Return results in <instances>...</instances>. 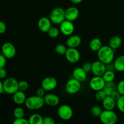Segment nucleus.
<instances>
[{
    "instance_id": "1",
    "label": "nucleus",
    "mask_w": 124,
    "mask_h": 124,
    "mask_svg": "<svg viewBox=\"0 0 124 124\" xmlns=\"http://www.w3.org/2000/svg\"><path fill=\"white\" fill-rule=\"evenodd\" d=\"M98 59L105 64L113 62L115 58V50L109 46H102L98 52Z\"/></svg>"
},
{
    "instance_id": "2",
    "label": "nucleus",
    "mask_w": 124,
    "mask_h": 124,
    "mask_svg": "<svg viewBox=\"0 0 124 124\" xmlns=\"http://www.w3.org/2000/svg\"><path fill=\"white\" fill-rule=\"evenodd\" d=\"M25 107L30 110H36L41 109L45 104L44 99L42 97L38 96H31L26 99L25 103Z\"/></svg>"
},
{
    "instance_id": "3",
    "label": "nucleus",
    "mask_w": 124,
    "mask_h": 124,
    "mask_svg": "<svg viewBox=\"0 0 124 124\" xmlns=\"http://www.w3.org/2000/svg\"><path fill=\"white\" fill-rule=\"evenodd\" d=\"M65 10L62 7H57L53 8L50 14V19L53 24L60 25L65 20Z\"/></svg>"
},
{
    "instance_id": "4",
    "label": "nucleus",
    "mask_w": 124,
    "mask_h": 124,
    "mask_svg": "<svg viewBox=\"0 0 124 124\" xmlns=\"http://www.w3.org/2000/svg\"><path fill=\"white\" fill-rule=\"evenodd\" d=\"M3 88L4 93L8 94H13L19 90L18 81L13 77L7 78L3 82Z\"/></svg>"
},
{
    "instance_id": "5",
    "label": "nucleus",
    "mask_w": 124,
    "mask_h": 124,
    "mask_svg": "<svg viewBox=\"0 0 124 124\" xmlns=\"http://www.w3.org/2000/svg\"><path fill=\"white\" fill-rule=\"evenodd\" d=\"M101 122L103 124H116L118 117L113 110H105L99 116Z\"/></svg>"
},
{
    "instance_id": "6",
    "label": "nucleus",
    "mask_w": 124,
    "mask_h": 124,
    "mask_svg": "<svg viewBox=\"0 0 124 124\" xmlns=\"http://www.w3.org/2000/svg\"><path fill=\"white\" fill-rule=\"evenodd\" d=\"M81 88V82L75 78L70 79L65 84V91L70 94H76Z\"/></svg>"
},
{
    "instance_id": "7",
    "label": "nucleus",
    "mask_w": 124,
    "mask_h": 124,
    "mask_svg": "<svg viewBox=\"0 0 124 124\" xmlns=\"http://www.w3.org/2000/svg\"><path fill=\"white\" fill-rule=\"evenodd\" d=\"M1 53L6 57V59H12L15 56L16 49L14 45L11 42H5L1 47Z\"/></svg>"
},
{
    "instance_id": "8",
    "label": "nucleus",
    "mask_w": 124,
    "mask_h": 124,
    "mask_svg": "<svg viewBox=\"0 0 124 124\" xmlns=\"http://www.w3.org/2000/svg\"><path fill=\"white\" fill-rule=\"evenodd\" d=\"M58 115L61 119L64 121H69L73 115V111L71 107L68 105H61L58 110Z\"/></svg>"
},
{
    "instance_id": "9",
    "label": "nucleus",
    "mask_w": 124,
    "mask_h": 124,
    "mask_svg": "<svg viewBox=\"0 0 124 124\" xmlns=\"http://www.w3.org/2000/svg\"><path fill=\"white\" fill-rule=\"evenodd\" d=\"M65 56L68 62L71 64H76L81 58V54L76 48H68Z\"/></svg>"
},
{
    "instance_id": "10",
    "label": "nucleus",
    "mask_w": 124,
    "mask_h": 124,
    "mask_svg": "<svg viewBox=\"0 0 124 124\" xmlns=\"http://www.w3.org/2000/svg\"><path fill=\"white\" fill-rule=\"evenodd\" d=\"M58 85V81L52 76H48L44 79L41 82V87L47 92H50L55 89Z\"/></svg>"
},
{
    "instance_id": "11",
    "label": "nucleus",
    "mask_w": 124,
    "mask_h": 124,
    "mask_svg": "<svg viewBox=\"0 0 124 124\" xmlns=\"http://www.w3.org/2000/svg\"><path fill=\"white\" fill-rule=\"evenodd\" d=\"M105 84V82L102 76H94L89 82L90 87L95 92L103 90Z\"/></svg>"
},
{
    "instance_id": "12",
    "label": "nucleus",
    "mask_w": 124,
    "mask_h": 124,
    "mask_svg": "<svg viewBox=\"0 0 124 124\" xmlns=\"http://www.w3.org/2000/svg\"><path fill=\"white\" fill-rule=\"evenodd\" d=\"M59 25H60L59 30L61 33H62L65 36H71L75 31V25L73 22L70 21L65 19Z\"/></svg>"
},
{
    "instance_id": "13",
    "label": "nucleus",
    "mask_w": 124,
    "mask_h": 124,
    "mask_svg": "<svg viewBox=\"0 0 124 124\" xmlns=\"http://www.w3.org/2000/svg\"><path fill=\"white\" fill-rule=\"evenodd\" d=\"M106 70V65L99 60L92 63V73L94 76H102Z\"/></svg>"
},
{
    "instance_id": "14",
    "label": "nucleus",
    "mask_w": 124,
    "mask_h": 124,
    "mask_svg": "<svg viewBox=\"0 0 124 124\" xmlns=\"http://www.w3.org/2000/svg\"><path fill=\"white\" fill-rule=\"evenodd\" d=\"M52 21L47 17L43 16L39 18L38 21V26L39 29L43 33H47L52 27Z\"/></svg>"
},
{
    "instance_id": "15",
    "label": "nucleus",
    "mask_w": 124,
    "mask_h": 124,
    "mask_svg": "<svg viewBox=\"0 0 124 124\" xmlns=\"http://www.w3.org/2000/svg\"><path fill=\"white\" fill-rule=\"evenodd\" d=\"M65 19L73 22L76 21L79 15V11L76 7H70L65 10Z\"/></svg>"
},
{
    "instance_id": "16",
    "label": "nucleus",
    "mask_w": 124,
    "mask_h": 124,
    "mask_svg": "<svg viewBox=\"0 0 124 124\" xmlns=\"http://www.w3.org/2000/svg\"><path fill=\"white\" fill-rule=\"evenodd\" d=\"M45 104L50 107H56L59 104V97L53 93H48L44 96Z\"/></svg>"
},
{
    "instance_id": "17",
    "label": "nucleus",
    "mask_w": 124,
    "mask_h": 124,
    "mask_svg": "<svg viewBox=\"0 0 124 124\" xmlns=\"http://www.w3.org/2000/svg\"><path fill=\"white\" fill-rule=\"evenodd\" d=\"M82 39L78 35H71L66 41V45L68 48H76L81 45Z\"/></svg>"
},
{
    "instance_id": "18",
    "label": "nucleus",
    "mask_w": 124,
    "mask_h": 124,
    "mask_svg": "<svg viewBox=\"0 0 124 124\" xmlns=\"http://www.w3.org/2000/svg\"><path fill=\"white\" fill-rule=\"evenodd\" d=\"M87 73L83 70L82 67H77L74 69L73 71V78L76 79L79 82H84L87 79Z\"/></svg>"
},
{
    "instance_id": "19",
    "label": "nucleus",
    "mask_w": 124,
    "mask_h": 124,
    "mask_svg": "<svg viewBox=\"0 0 124 124\" xmlns=\"http://www.w3.org/2000/svg\"><path fill=\"white\" fill-rule=\"evenodd\" d=\"M102 102L104 108L107 110H113L116 107V101L110 96H107Z\"/></svg>"
},
{
    "instance_id": "20",
    "label": "nucleus",
    "mask_w": 124,
    "mask_h": 124,
    "mask_svg": "<svg viewBox=\"0 0 124 124\" xmlns=\"http://www.w3.org/2000/svg\"><path fill=\"white\" fill-rule=\"evenodd\" d=\"M26 95L24 92L18 90L13 94V101L17 105H22L26 101Z\"/></svg>"
},
{
    "instance_id": "21",
    "label": "nucleus",
    "mask_w": 124,
    "mask_h": 124,
    "mask_svg": "<svg viewBox=\"0 0 124 124\" xmlns=\"http://www.w3.org/2000/svg\"><path fill=\"white\" fill-rule=\"evenodd\" d=\"M122 43V39L119 36H113L109 41V46L113 50H117L121 46Z\"/></svg>"
},
{
    "instance_id": "22",
    "label": "nucleus",
    "mask_w": 124,
    "mask_h": 124,
    "mask_svg": "<svg viewBox=\"0 0 124 124\" xmlns=\"http://www.w3.org/2000/svg\"><path fill=\"white\" fill-rule=\"evenodd\" d=\"M102 46V41L98 38H94L92 39L89 44V47L90 50L96 52H98L101 48Z\"/></svg>"
},
{
    "instance_id": "23",
    "label": "nucleus",
    "mask_w": 124,
    "mask_h": 124,
    "mask_svg": "<svg viewBox=\"0 0 124 124\" xmlns=\"http://www.w3.org/2000/svg\"><path fill=\"white\" fill-rule=\"evenodd\" d=\"M115 70L119 72L124 71V55L119 56L114 61Z\"/></svg>"
},
{
    "instance_id": "24",
    "label": "nucleus",
    "mask_w": 124,
    "mask_h": 124,
    "mask_svg": "<svg viewBox=\"0 0 124 124\" xmlns=\"http://www.w3.org/2000/svg\"><path fill=\"white\" fill-rule=\"evenodd\" d=\"M116 88H117V85L114 82H105L103 90L106 93L107 96H110L114 91L116 90Z\"/></svg>"
},
{
    "instance_id": "25",
    "label": "nucleus",
    "mask_w": 124,
    "mask_h": 124,
    "mask_svg": "<svg viewBox=\"0 0 124 124\" xmlns=\"http://www.w3.org/2000/svg\"><path fill=\"white\" fill-rule=\"evenodd\" d=\"M29 124H43V117L41 115L34 113L29 119Z\"/></svg>"
},
{
    "instance_id": "26",
    "label": "nucleus",
    "mask_w": 124,
    "mask_h": 124,
    "mask_svg": "<svg viewBox=\"0 0 124 124\" xmlns=\"http://www.w3.org/2000/svg\"><path fill=\"white\" fill-rule=\"evenodd\" d=\"M102 77L104 79L105 82H114L115 78H116V75H115L114 71L106 70Z\"/></svg>"
},
{
    "instance_id": "27",
    "label": "nucleus",
    "mask_w": 124,
    "mask_h": 124,
    "mask_svg": "<svg viewBox=\"0 0 124 124\" xmlns=\"http://www.w3.org/2000/svg\"><path fill=\"white\" fill-rule=\"evenodd\" d=\"M24 115H25V111L23 108L18 107L15 108L13 111V116L15 117V119L23 118L24 117Z\"/></svg>"
},
{
    "instance_id": "28",
    "label": "nucleus",
    "mask_w": 124,
    "mask_h": 124,
    "mask_svg": "<svg viewBox=\"0 0 124 124\" xmlns=\"http://www.w3.org/2000/svg\"><path fill=\"white\" fill-rule=\"evenodd\" d=\"M68 47L62 44H59L55 47V52L59 55H65Z\"/></svg>"
},
{
    "instance_id": "29",
    "label": "nucleus",
    "mask_w": 124,
    "mask_h": 124,
    "mask_svg": "<svg viewBox=\"0 0 124 124\" xmlns=\"http://www.w3.org/2000/svg\"><path fill=\"white\" fill-rule=\"evenodd\" d=\"M103 110L102 108L99 105H94L91 108V113L93 116L96 117H99Z\"/></svg>"
},
{
    "instance_id": "30",
    "label": "nucleus",
    "mask_w": 124,
    "mask_h": 124,
    "mask_svg": "<svg viewBox=\"0 0 124 124\" xmlns=\"http://www.w3.org/2000/svg\"><path fill=\"white\" fill-rule=\"evenodd\" d=\"M61 33L60 30L58 29V28L56 27H52L48 30L47 32L48 36L51 38H56L59 35V33Z\"/></svg>"
},
{
    "instance_id": "31",
    "label": "nucleus",
    "mask_w": 124,
    "mask_h": 124,
    "mask_svg": "<svg viewBox=\"0 0 124 124\" xmlns=\"http://www.w3.org/2000/svg\"><path fill=\"white\" fill-rule=\"evenodd\" d=\"M107 94L104 91V90H101L97 91L95 93V99L98 101L102 102L103 100L106 98Z\"/></svg>"
},
{
    "instance_id": "32",
    "label": "nucleus",
    "mask_w": 124,
    "mask_h": 124,
    "mask_svg": "<svg viewBox=\"0 0 124 124\" xmlns=\"http://www.w3.org/2000/svg\"><path fill=\"white\" fill-rule=\"evenodd\" d=\"M116 107L121 112L124 113V95H121L119 99L116 101Z\"/></svg>"
},
{
    "instance_id": "33",
    "label": "nucleus",
    "mask_w": 124,
    "mask_h": 124,
    "mask_svg": "<svg viewBox=\"0 0 124 124\" xmlns=\"http://www.w3.org/2000/svg\"><path fill=\"white\" fill-rule=\"evenodd\" d=\"M29 84L26 81H21L18 82V89L20 91L25 92L28 90Z\"/></svg>"
},
{
    "instance_id": "34",
    "label": "nucleus",
    "mask_w": 124,
    "mask_h": 124,
    "mask_svg": "<svg viewBox=\"0 0 124 124\" xmlns=\"http://www.w3.org/2000/svg\"><path fill=\"white\" fill-rule=\"evenodd\" d=\"M81 67L83 69V70L87 73V74L89 73L92 72V63L90 62H86L84 64L82 65Z\"/></svg>"
},
{
    "instance_id": "35",
    "label": "nucleus",
    "mask_w": 124,
    "mask_h": 124,
    "mask_svg": "<svg viewBox=\"0 0 124 124\" xmlns=\"http://www.w3.org/2000/svg\"><path fill=\"white\" fill-rule=\"evenodd\" d=\"M116 90L121 95H124V80H121L118 82Z\"/></svg>"
},
{
    "instance_id": "36",
    "label": "nucleus",
    "mask_w": 124,
    "mask_h": 124,
    "mask_svg": "<svg viewBox=\"0 0 124 124\" xmlns=\"http://www.w3.org/2000/svg\"><path fill=\"white\" fill-rule=\"evenodd\" d=\"M12 124H29V120L23 117L20 119H15Z\"/></svg>"
},
{
    "instance_id": "37",
    "label": "nucleus",
    "mask_w": 124,
    "mask_h": 124,
    "mask_svg": "<svg viewBox=\"0 0 124 124\" xmlns=\"http://www.w3.org/2000/svg\"><path fill=\"white\" fill-rule=\"evenodd\" d=\"M54 120L50 116L43 117V124H55Z\"/></svg>"
},
{
    "instance_id": "38",
    "label": "nucleus",
    "mask_w": 124,
    "mask_h": 124,
    "mask_svg": "<svg viewBox=\"0 0 124 124\" xmlns=\"http://www.w3.org/2000/svg\"><path fill=\"white\" fill-rule=\"evenodd\" d=\"M6 63H7V59L2 53H0V68L4 67L6 65Z\"/></svg>"
},
{
    "instance_id": "39",
    "label": "nucleus",
    "mask_w": 124,
    "mask_h": 124,
    "mask_svg": "<svg viewBox=\"0 0 124 124\" xmlns=\"http://www.w3.org/2000/svg\"><path fill=\"white\" fill-rule=\"evenodd\" d=\"M45 92H46V90L42 87H40L36 90V95L44 98V96H45Z\"/></svg>"
},
{
    "instance_id": "40",
    "label": "nucleus",
    "mask_w": 124,
    "mask_h": 124,
    "mask_svg": "<svg viewBox=\"0 0 124 124\" xmlns=\"http://www.w3.org/2000/svg\"><path fill=\"white\" fill-rule=\"evenodd\" d=\"M110 96H111L113 99H115L116 101H117L119 99L120 97L121 96V94H120V93L117 92V90H116L114 91V92L111 93V95H110Z\"/></svg>"
},
{
    "instance_id": "41",
    "label": "nucleus",
    "mask_w": 124,
    "mask_h": 124,
    "mask_svg": "<svg viewBox=\"0 0 124 124\" xmlns=\"http://www.w3.org/2000/svg\"><path fill=\"white\" fill-rule=\"evenodd\" d=\"M7 27L6 24L2 21H0V34H4L6 31Z\"/></svg>"
},
{
    "instance_id": "42",
    "label": "nucleus",
    "mask_w": 124,
    "mask_h": 124,
    "mask_svg": "<svg viewBox=\"0 0 124 124\" xmlns=\"http://www.w3.org/2000/svg\"><path fill=\"white\" fill-rule=\"evenodd\" d=\"M7 76V71L4 67L0 68V79H3Z\"/></svg>"
},
{
    "instance_id": "43",
    "label": "nucleus",
    "mask_w": 124,
    "mask_h": 124,
    "mask_svg": "<svg viewBox=\"0 0 124 124\" xmlns=\"http://www.w3.org/2000/svg\"><path fill=\"white\" fill-rule=\"evenodd\" d=\"M105 65H106V70H107L114 71V70H115V65H114V63L111 62V63H109V64H105Z\"/></svg>"
},
{
    "instance_id": "44",
    "label": "nucleus",
    "mask_w": 124,
    "mask_h": 124,
    "mask_svg": "<svg viewBox=\"0 0 124 124\" xmlns=\"http://www.w3.org/2000/svg\"><path fill=\"white\" fill-rule=\"evenodd\" d=\"M3 93H4L3 88V82L2 81H1V80H0V94Z\"/></svg>"
},
{
    "instance_id": "45",
    "label": "nucleus",
    "mask_w": 124,
    "mask_h": 124,
    "mask_svg": "<svg viewBox=\"0 0 124 124\" xmlns=\"http://www.w3.org/2000/svg\"><path fill=\"white\" fill-rule=\"evenodd\" d=\"M70 2H72L73 4H78L81 3L83 0H70Z\"/></svg>"
},
{
    "instance_id": "46",
    "label": "nucleus",
    "mask_w": 124,
    "mask_h": 124,
    "mask_svg": "<svg viewBox=\"0 0 124 124\" xmlns=\"http://www.w3.org/2000/svg\"><path fill=\"white\" fill-rule=\"evenodd\" d=\"M55 124H62V123H56Z\"/></svg>"
}]
</instances>
